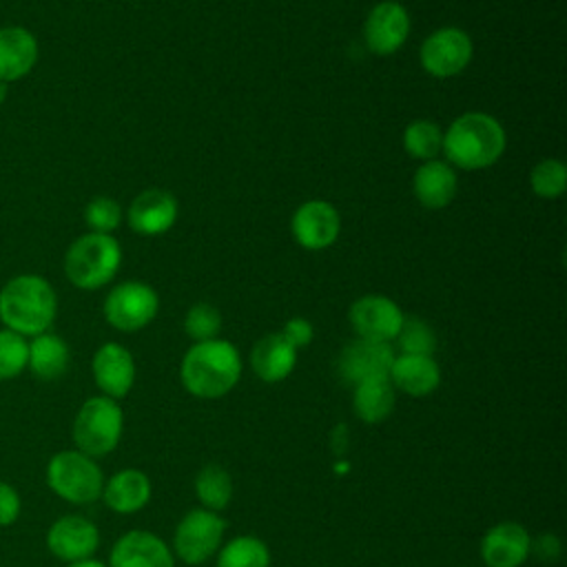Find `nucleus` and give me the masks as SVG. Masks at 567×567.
<instances>
[{
    "mask_svg": "<svg viewBox=\"0 0 567 567\" xmlns=\"http://www.w3.org/2000/svg\"><path fill=\"white\" fill-rule=\"evenodd\" d=\"M58 312L53 286L40 275H16L0 288V321L22 337L49 332Z\"/></svg>",
    "mask_w": 567,
    "mask_h": 567,
    "instance_id": "obj_1",
    "label": "nucleus"
},
{
    "mask_svg": "<svg viewBox=\"0 0 567 567\" xmlns=\"http://www.w3.org/2000/svg\"><path fill=\"white\" fill-rule=\"evenodd\" d=\"M184 388L197 399H219L228 394L241 377L239 350L224 339L193 343L179 368Z\"/></svg>",
    "mask_w": 567,
    "mask_h": 567,
    "instance_id": "obj_2",
    "label": "nucleus"
},
{
    "mask_svg": "<svg viewBox=\"0 0 567 567\" xmlns=\"http://www.w3.org/2000/svg\"><path fill=\"white\" fill-rule=\"evenodd\" d=\"M443 151L458 168H487L505 151V131L492 115L470 111L458 115L443 133Z\"/></svg>",
    "mask_w": 567,
    "mask_h": 567,
    "instance_id": "obj_3",
    "label": "nucleus"
},
{
    "mask_svg": "<svg viewBox=\"0 0 567 567\" xmlns=\"http://www.w3.org/2000/svg\"><path fill=\"white\" fill-rule=\"evenodd\" d=\"M122 264V248L111 235L86 233L64 255V275L82 290L106 286Z\"/></svg>",
    "mask_w": 567,
    "mask_h": 567,
    "instance_id": "obj_4",
    "label": "nucleus"
},
{
    "mask_svg": "<svg viewBox=\"0 0 567 567\" xmlns=\"http://www.w3.org/2000/svg\"><path fill=\"white\" fill-rule=\"evenodd\" d=\"M124 432V412L115 399L97 394L86 399L71 425L75 450L89 456H104L113 452Z\"/></svg>",
    "mask_w": 567,
    "mask_h": 567,
    "instance_id": "obj_5",
    "label": "nucleus"
},
{
    "mask_svg": "<svg viewBox=\"0 0 567 567\" xmlns=\"http://www.w3.org/2000/svg\"><path fill=\"white\" fill-rule=\"evenodd\" d=\"M47 485L62 501L86 505L102 496L104 474L93 456L80 450H62L47 463Z\"/></svg>",
    "mask_w": 567,
    "mask_h": 567,
    "instance_id": "obj_6",
    "label": "nucleus"
},
{
    "mask_svg": "<svg viewBox=\"0 0 567 567\" xmlns=\"http://www.w3.org/2000/svg\"><path fill=\"white\" fill-rule=\"evenodd\" d=\"M226 520L210 509L197 507L182 516L173 534V554L186 565H202L217 554Z\"/></svg>",
    "mask_w": 567,
    "mask_h": 567,
    "instance_id": "obj_7",
    "label": "nucleus"
},
{
    "mask_svg": "<svg viewBox=\"0 0 567 567\" xmlns=\"http://www.w3.org/2000/svg\"><path fill=\"white\" fill-rule=\"evenodd\" d=\"M159 310L157 292L142 281H124L104 299L106 321L122 332H137L148 326Z\"/></svg>",
    "mask_w": 567,
    "mask_h": 567,
    "instance_id": "obj_8",
    "label": "nucleus"
},
{
    "mask_svg": "<svg viewBox=\"0 0 567 567\" xmlns=\"http://www.w3.org/2000/svg\"><path fill=\"white\" fill-rule=\"evenodd\" d=\"M474 47L465 31L456 27H443L434 31L421 44V66L434 78H452L461 73L472 60Z\"/></svg>",
    "mask_w": 567,
    "mask_h": 567,
    "instance_id": "obj_9",
    "label": "nucleus"
},
{
    "mask_svg": "<svg viewBox=\"0 0 567 567\" xmlns=\"http://www.w3.org/2000/svg\"><path fill=\"white\" fill-rule=\"evenodd\" d=\"M348 319L359 339L390 343L399 334L405 315L390 297L365 295L350 306Z\"/></svg>",
    "mask_w": 567,
    "mask_h": 567,
    "instance_id": "obj_10",
    "label": "nucleus"
},
{
    "mask_svg": "<svg viewBox=\"0 0 567 567\" xmlns=\"http://www.w3.org/2000/svg\"><path fill=\"white\" fill-rule=\"evenodd\" d=\"M97 545H100V532L95 523L80 514L60 516L47 532L49 551L64 563L91 558Z\"/></svg>",
    "mask_w": 567,
    "mask_h": 567,
    "instance_id": "obj_11",
    "label": "nucleus"
},
{
    "mask_svg": "<svg viewBox=\"0 0 567 567\" xmlns=\"http://www.w3.org/2000/svg\"><path fill=\"white\" fill-rule=\"evenodd\" d=\"M410 33V16L401 2L383 0L365 18L363 38L370 51L390 55L403 47Z\"/></svg>",
    "mask_w": 567,
    "mask_h": 567,
    "instance_id": "obj_12",
    "label": "nucleus"
},
{
    "mask_svg": "<svg viewBox=\"0 0 567 567\" xmlns=\"http://www.w3.org/2000/svg\"><path fill=\"white\" fill-rule=\"evenodd\" d=\"M290 228L299 246L308 250H321L337 241L341 219L332 204L323 199H310L295 210Z\"/></svg>",
    "mask_w": 567,
    "mask_h": 567,
    "instance_id": "obj_13",
    "label": "nucleus"
},
{
    "mask_svg": "<svg viewBox=\"0 0 567 567\" xmlns=\"http://www.w3.org/2000/svg\"><path fill=\"white\" fill-rule=\"evenodd\" d=\"M109 567H175V554L153 532L131 529L111 547Z\"/></svg>",
    "mask_w": 567,
    "mask_h": 567,
    "instance_id": "obj_14",
    "label": "nucleus"
},
{
    "mask_svg": "<svg viewBox=\"0 0 567 567\" xmlns=\"http://www.w3.org/2000/svg\"><path fill=\"white\" fill-rule=\"evenodd\" d=\"M529 554L532 536L514 520L492 525L481 538V558L487 567H520Z\"/></svg>",
    "mask_w": 567,
    "mask_h": 567,
    "instance_id": "obj_15",
    "label": "nucleus"
},
{
    "mask_svg": "<svg viewBox=\"0 0 567 567\" xmlns=\"http://www.w3.org/2000/svg\"><path fill=\"white\" fill-rule=\"evenodd\" d=\"M394 357L396 354L390 343L357 339L343 348L339 357V372L352 385L368 379H383L390 374Z\"/></svg>",
    "mask_w": 567,
    "mask_h": 567,
    "instance_id": "obj_16",
    "label": "nucleus"
},
{
    "mask_svg": "<svg viewBox=\"0 0 567 567\" xmlns=\"http://www.w3.org/2000/svg\"><path fill=\"white\" fill-rule=\"evenodd\" d=\"M91 370H93V379L95 385L102 390L104 396L111 399H122L131 392L133 381H135V361L131 357V352L115 343H102L91 361Z\"/></svg>",
    "mask_w": 567,
    "mask_h": 567,
    "instance_id": "obj_17",
    "label": "nucleus"
},
{
    "mask_svg": "<svg viewBox=\"0 0 567 567\" xmlns=\"http://www.w3.org/2000/svg\"><path fill=\"white\" fill-rule=\"evenodd\" d=\"M177 219V199L159 188L140 193L128 206V224L135 233L153 237L166 233Z\"/></svg>",
    "mask_w": 567,
    "mask_h": 567,
    "instance_id": "obj_18",
    "label": "nucleus"
},
{
    "mask_svg": "<svg viewBox=\"0 0 567 567\" xmlns=\"http://www.w3.org/2000/svg\"><path fill=\"white\" fill-rule=\"evenodd\" d=\"M35 35L18 24L0 27V80L16 82L24 78L38 62Z\"/></svg>",
    "mask_w": 567,
    "mask_h": 567,
    "instance_id": "obj_19",
    "label": "nucleus"
},
{
    "mask_svg": "<svg viewBox=\"0 0 567 567\" xmlns=\"http://www.w3.org/2000/svg\"><path fill=\"white\" fill-rule=\"evenodd\" d=\"M390 383L410 396H427L441 383V368L434 357L425 354H399L392 361Z\"/></svg>",
    "mask_w": 567,
    "mask_h": 567,
    "instance_id": "obj_20",
    "label": "nucleus"
},
{
    "mask_svg": "<svg viewBox=\"0 0 567 567\" xmlns=\"http://www.w3.org/2000/svg\"><path fill=\"white\" fill-rule=\"evenodd\" d=\"M100 498L115 514H135L151 501V481L142 470H120L104 481Z\"/></svg>",
    "mask_w": 567,
    "mask_h": 567,
    "instance_id": "obj_21",
    "label": "nucleus"
},
{
    "mask_svg": "<svg viewBox=\"0 0 567 567\" xmlns=\"http://www.w3.org/2000/svg\"><path fill=\"white\" fill-rule=\"evenodd\" d=\"M252 372L266 383L284 381L297 365V350L284 339L281 332L261 337L250 352Z\"/></svg>",
    "mask_w": 567,
    "mask_h": 567,
    "instance_id": "obj_22",
    "label": "nucleus"
},
{
    "mask_svg": "<svg viewBox=\"0 0 567 567\" xmlns=\"http://www.w3.org/2000/svg\"><path fill=\"white\" fill-rule=\"evenodd\" d=\"M456 188V173L445 162H423L414 173V195L425 208H445L454 199Z\"/></svg>",
    "mask_w": 567,
    "mask_h": 567,
    "instance_id": "obj_23",
    "label": "nucleus"
},
{
    "mask_svg": "<svg viewBox=\"0 0 567 567\" xmlns=\"http://www.w3.org/2000/svg\"><path fill=\"white\" fill-rule=\"evenodd\" d=\"M69 346L62 337L53 332H42L31 337L29 341V357L27 368L42 381L60 379L69 368Z\"/></svg>",
    "mask_w": 567,
    "mask_h": 567,
    "instance_id": "obj_24",
    "label": "nucleus"
},
{
    "mask_svg": "<svg viewBox=\"0 0 567 567\" xmlns=\"http://www.w3.org/2000/svg\"><path fill=\"white\" fill-rule=\"evenodd\" d=\"M352 410L363 423H381L394 410V385L388 377L383 379H368L354 385L352 394Z\"/></svg>",
    "mask_w": 567,
    "mask_h": 567,
    "instance_id": "obj_25",
    "label": "nucleus"
},
{
    "mask_svg": "<svg viewBox=\"0 0 567 567\" xmlns=\"http://www.w3.org/2000/svg\"><path fill=\"white\" fill-rule=\"evenodd\" d=\"M193 485H195V494H197L204 509L221 512L224 507H228V503L233 498V478L217 463L204 465L197 472Z\"/></svg>",
    "mask_w": 567,
    "mask_h": 567,
    "instance_id": "obj_26",
    "label": "nucleus"
},
{
    "mask_svg": "<svg viewBox=\"0 0 567 567\" xmlns=\"http://www.w3.org/2000/svg\"><path fill=\"white\" fill-rule=\"evenodd\" d=\"M215 556L217 567H270V549L257 536H235Z\"/></svg>",
    "mask_w": 567,
    "mask_h": 567,
    "instance_id": "obj_27",
    "label": "nucleus"
},
{
    "mask_svg": "<svg viewBox=\"0 0 567 567\" xmlns=\"http://www.w3.org/2000/svg\"><path fill=\"white\" fill-rule=\"evenodd\" d=\"M403 146L408 155L430 162L443 151V131L430 120H416L403 131Z\"/></svg>",
    "mask_w": 567,
    "mask_h": 567,
    "instance_id": "obj_28",
    "label": "nucleus"
},
{
    "mask_svg": "<svg viewBox=\"0 0 567 567\" xmlns=\"http://www.w3.org/2000/svg\"><path fill=\"white\" fill-rule=\"evenodd\" d=\"M399 343L401 354H425L432 357L436 350V334L430 328V323H425L419 317H405L401 323L399 334L394 337Z\"/></svg>",
    "mask_w": 567,
    "mask_h": 567,
    "instance_id": "obj_29",
    "label": "nucleus"
},
{
    "mask_svg": "<svg viewBox=\"0 0 567 567\" xmlns=\"http://www.w3.org/2000/svg\"><path fill=\"white\" fill-rule=\"evenodd\" d=\"M29 357L27 337L2 328L0 330V381L16 379L24 372Z\"/></svg>",
    "mask_w": 567,
    "mask_h": 567,
    "instance_id": "obj_30",
    "label": "nucleus"
},
{
    "mask_svg": "<svg viewBox=\"0 0 567 567\" xmlns=\"http://www.w3.org/2000/svg\"><path fill=\"white\" fill-rule=\"evenodd\" d=\"M532 190L540 197H558L567 188V168L560 159H543L534 166L529 175Z\"/></svg>",
    "mask_w": 567,
    "mask_h": 567,
    "instance_id": "obj_31",
    "label": "nucleus"
},
{
    "mask_svg": "<svg viewBox=\"0 0 567 567\" xmlns=\"http://www.w3.org/2000/svg\"><path fill=\"white\" fill-rule=\"evenodd\" d=\"M184 330L195 343L217 339L221 330V315L210 303H195L184 317Z\"/></svg>",
    "mask_w": 567,
    "mask_h": 567,
    "instance_id": "obj_32",
    "label": "nucleus"
},
{
    "mask_svg": "<svg viewBox=\"0 0 567 567\" xmlns=\"http://www.w3.org/2000/svg\"><path fill=\"white\" fill-rule=\"evenodd\" d=\"M84 221L91 228V233L111 235L122 221V208L111 197H93L84 208Z\"/></svg>",
    "mask_w": 567,
    "mask_h": 567,
    "instance_id": "obj_33",
    "label": "nucleus"
},
{
    "mask_svg": "<svg viewBox=\"0 0 567 567\" xmlns=\"http://www.w3.org/2000/svg\"><path fill=\"white\" fill-rule=\"evenodd\" d=\"M20 509H22V501H20L18 489L13 485L0 481V527L13 525L20 516Z\"/></svg>",
    "mask_w": 567,
    "mask_h": 567,
    "instance_id": "obj_34",
    "label": "nucleus"
},
{
    "mask_svg": "<svg viewBox=\"0 0 567 567\" xmlns=\"http://www.w3.org/2000/svg\"><path fill=\"white\" fill-rule=\"evenodd\" d=\"M281 334H284V339H286L295 350H299V348L310 346V341H312V337H315V328H312V323H310L308 319H303V317H292V319L286 321Z\"/></svg>",
    "mask_w": 567,
    "mask_h": 567,
    "instance_id": "obj_35",
    "label": "nucleus"
},
{
    "mask_svg": "<svg viewBox=\"0 0 567 567\" xmlns=\"http://www.w3.org/2000/svg\"><path fill=\"white\" fill-rule=\"evenodd\" d=\"M66 567H106L102 560H95L93 556L91 558H82V560H75V563H69Z\"/></svg>",
    "mask_w": 567,
    "mask_h": 567,
    "instance_id": "obj_36",
    "label": "nucleus"
},
{
    "mask_svg": "<svg viewBox=\"0 0 567 567\" xmlns=\"http://www.w3.org/2000/svg\"><path fill=\"white\" fill-rule=\"evenodd\" d=\"M7 91H9V84L0 80V104L7 100Z\"/></svg>",
    "mask_w": 567,
    "mask_h": 567,
    "instance_id": "obj_37",
    "label": "nucleus"
}]
</instances>
